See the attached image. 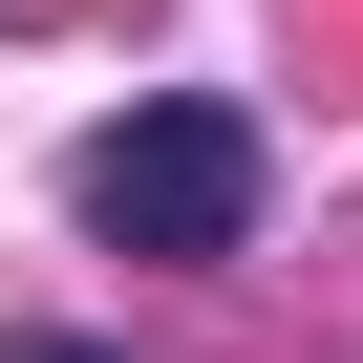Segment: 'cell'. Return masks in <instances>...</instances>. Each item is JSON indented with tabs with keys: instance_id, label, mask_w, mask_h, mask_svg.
Segmentation results:
<instances>
[{
	"instance_id": "6da1fadb",
	"label": "cell",
	"mask_w": 363,
	"mask_h": 363,
	"mask_svg": "<svg viewBox=\"0 0 363 363\" xmlns=\"http://www.w3.org/2000/svg\"><path fill=\"white\" fill-rule=\"evenodd\" d=\"M86 235H107V257H235V235H257V107L171 86V107L86 128Z\"/></svg>"
},
{
	"instance_id": "7a4b0ae2",
	"label": "cell",
	"mask_w": 363,
	"mask_h": 363,
	"mask_svg": "<svg viewBox=\"0 0 363 363\" xmlns=\"http://www.w3.org/2000/svg\"><path fill=\"white\" fill-rule=\"evenodd\" d=\"M0 363H107V342H0Z\"/></svg>"
}]
</instances>
